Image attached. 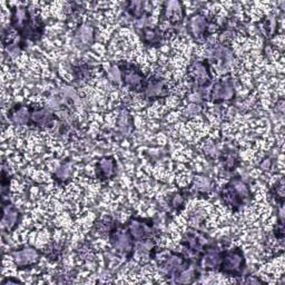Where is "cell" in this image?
<instances>
[{"mask_svg": "<svg viewBox=\"0 0 285 285\" xmlns=\"http://www.w3.org/2000/svg\"><path fill=\"white\" fill-rule=\"evenodd\" d=\"M245 269V257L242 250L236 248L225 250L221 252V261L219 265L220 272L228 276H241Z\"/></svg>", "mask_w": 285, "mask_h": 285, "instance_id": "cell-1", "label": "cell"}, {"mask_svg": "<svg viewBox=\"0 0 285 285\" xmlns=\"http://www.w3.org/2000/svg\"><path fill=\"white\" fill-rule=\"evenodd\" d=\"M109 241L115 250L120 251V252L129 253L130 251H133L135 248L134 239L128 232V229L117 227V225H115L112 231L109 232Z\"/></svg>", "mask_w": 285, "mask_h": 285, "instance_id": "cell-2", "label": "cell"}, {"mask_svg": "<svg viewBox=\"0 0 285 285\" xmlns=\"http://www.w3.org/2000/svg\"><path fill=\"white\" fill-rule=\"evenodd\" d=\"M126 228L128 229L129 234L134 241H143L146 239H152L154 235L155 228L150 220L136 219L133 218L126 224Z\"/></svg>", "mask_w": 285, "mask_h": 285, "instance_id": "cell-3", "label": "cell"}, {"mask_svg": "<svg viewBox=\"0 0 285 285\" xmlns=\"http://www.w3.org/2000/svg\"><path fill=\"white\" fill-rule=\"evenodd\" d=\"M118 67H120L122 70L123 83L135 92H143L146 80L144 78L142 71L135 65H133V63H125V65Z\"/></svg>", "mask_w": 285, "mask_h": 285, "instance_id": "cell-4", "label": "cell"}, {"mask_svg": "<svg viewBox=\"0 0 285 285\" xmlns=\"http://www.w3.org/2000/svg\"><path fill=\"white\" fill-rule=\"evenodd\" d=\"M189 76L199 88L207 87L212 82L211 68L207 62H194L189 67Z\"/></svg>", "mask_w": 285, "mask_h": 285, "instance_id": "cell-5", "label": "cell"}, {"mask_svg": "<svg viewBox=\"0 0 285 285\" xmlns=\"http://www.w3.org/2000/svg\"><path fill=\"white\" fill-rule=\"evenodd\" d=\"M161 17L173 26L181 25L185 18V8L180 1H165L161 9Z\"/></svg>", "mask_w": 285, "mask_h": 285, "instance_id": "cell-6", "label": "cell"}, {"mask_svg": "<svg viewBox=\"0 0 285 285\" xmlns=\"http://www.w3.org/2000/svg\"><path fill=\"white\" fill-rule=\"evenodd\" d=\"M143 93L146 98L150 99L163 98V97L167 96L168 94L167 83H166V80L163 78L153 76V77L146 80L145 86L143 88Z\"/></svg>", "mask_w": 285, "mask_h": 285, "instance_id": "cell-7", "label": "cell"}, {"mask_svg": "<svg viewBox=\"0 0 285 285\" xmlns=\"http://www.w3.org/2000/svg\"><path fill=\"white\" fill-rule=\"evenodd\" d=\"M11 256L19 267H28L36 264L40 253L32 246H23V248L12 251Z\"/></svg>", "mask_w": 285, "mask_h": 285, "instance_id": "cell-8", "label": "cell"}, {"mask_svg": "<svg viewBox=\"0 0 285 285\" xmlns=\"http://www.w3.org/2000/svg\"><path fill=\"white\" fill-rule=\"evenodd\" d=\"M211 96L213 101H215V103L232 99L235 96V87H234L232 79H222L216 82L213 85Z\"/></svg>", "mask_w": 285, "mask_h": 285, "instance_id": "cell-9", "label": "cell"}, {"mask_svg": "<svg viewBox=\"0 0 285 285\" xmlns=\"http://www.w3.org/2000/svg\"><path fill=\"white\" fill-rule=\"evenodd\" d=\"M211 23L206 16L203 14H195L189 19L187 23V28L190 35L194 38L205 37L210 29Z\"/></svg>", "mask_w": 285, "mask_h": 285, "instance_id": "cell-10", "label": "cell"}, {"mask_svg": "<svg viewBox=\"0 0 285 285\" xmlns=\"http://www.w3.org/2000/svg\"><path fill=\"white\" fill-rule=\"evenodd\" d=\"M32 108L28 105L18 104L11 107L8 112V117L18 126H31L32 125Z\"/></svg>", "mask_w": 285, "mask_h": 285, "instance_id": "cell-11", "label": "cell"}, {"mask_svg": "<svg viewBox=\"0 0 285 285\" xmlns=\"http://www.w3.org/2000/svg\"><path fill=\"white\" fill-rule=\"evenodd\" d=\"M3 215L1 220V226L3 231H14L20 221V213L18 208L15 207L11 204H3L2 205Z\"/></svg>", "mask_w": 285, "mask_h": 285, "instance_id": "cell-12", "label": "cell"}, {"mask_svg": "<svg viewBox=\"0 0 285 285\" xmlns=\"http://www.w3.org/2000/svg\"><path fill=\"white\" fill-rule=\"evenodd\" d=\"M54 124V115L48 108L32 107V125L47 128Z\"/></svg>", "mask_w": 285, "mask_h": 285, "instance_id": "cell-13", "label": "cell"}, {"mask_svg": "<svg viewBox=\"0 0 285 285\" xmlns=\"http://www.w3.org/2000/svg\"><path fill=\"white\" fill-rule=\"evenodd\" d=\"M96 172L97 176L100 180H108V178L113 177L116 172V161L113 157H103L97 163Z\"/></svg>", "mask_w": 285, "mask_h": 285, "instance_id": "cell-14", "label": "cell"}, {"mask_svg": "<svg viewBox=\"0 0 285 285\" xmlns=\"http://www.w3.org/2000/svg\"><path fill=\"white\" fill-rule=\"evenodd\" d=\"M75 40L77 44L83 46H91L95 40V31L89 24H84L79 26L75 32Z\"/></svg>", "mask_w": 285, "mask_h": 285, "instance_id": "cell-15", "label": "cell"}, {"mask_svg": "<svg viewBox=\"0 0 285 285\" xmlns=\"http://www.w3.org/2000/svg\"><path fill=\"white\" fill-rule=\"evenodd\" d=\"M204 265L207 270H219L221 261V252L216 249L207 250L204 255Z\"/></svg>", "mask_w": 285, "mask_h": 285, "instance_id": "cell-16", "label": "cell"}, {"mask_svg": "<svg viewBox=\"0 0 285 285\" xmlns=\"http://www.w3.org/2000/svg\"><path fill=\"white\" fill-rule=\"evenodd\" d=\"M142 37L144 39V42L150 46L159 45L161 42V39H163V36H161V32L158 31V29H154L151 27L143 28Z\"/></svg>", "mask_w": 285, "mask_h": 285, "instance_id": "cell-17", "label": "cell"}, {"mask_svg": "<svg viewBox=\"0 0 285 285\" xmlns=\"http://www.w3.org/2000/svg\"><path fill=\"white\" fill-rule=\"evenodd\" d=\"M231 185L232 189L235 190L237 195L243 199V201H248L251 197V190L249 185L246 184L245 182H243L240 178H233V180L228 183Z\"/></svg>", "mask_w": 285, "mask_h": 285, "instance_id": "cell-18", "label": "cell"}, {"mask_svg": "<svg viewBox=\"0 0 285 285\" xmlns=\"http://www.w3.org/2000/svg\"><path fill=\"white\" fill-rule=\"evenodd\" d=\"M213 185L214 183L206 176H198L195 177V180L193 182V190L196 192L197 194H207L210 190H212Z\"/></svg>", "mask_w": 285, "mask_h": 285, "instance_id": "cell-19", "label": "cell"}, {"mask_svg": "<svg viewBox=\"0 0 285 285\" xmlns=\"http://www.w3.org/2000/svg\"><path fill=\"white\" fill-rule=\"evenodd\" d=\"M212 54L216 59H219V61L222 62V63H224V65H228V63H231L233 62L232 52L224 45L216 46L215 48L213 49Z\"/></svg>", "mask_w": 285, "mask_h": 285, "instance_id": "cell-20", "label": "cell"}, {"mask_svg": "<svg viewBox=\"0 0 285 285\" xmlns=\"http://www.w3.org/2000/svg\"><path fill=\"white\" fill-rule=\"evenodd\" d=\"M146 5L147 2L145 1H130L127 3V10L130 14L131 17H135L136 19L139 20L143 18L146 14Z\"/></svg>", "mask_w": 285, "mask_h": 285, "instance_id": "cell-21", "label": "cell"}, {"mask_svg": "<svg viewBox=\"0 0 285 285\" xmlns=\"http://www.w3.org/2000/svg\"><path fill=\"white\" fill-rule=\"evenodd\" d=\"M70 174H71L70 166L68 164H63L57 169L56 173H55V177H56V180L63 182V181H66V180H68V178H69Z\"/></svg>", "mask_w": 285, "mask_h": 285, "instance_id": "cell-22", "label": "cell"}, {"mask_svg": "<svg viewBox=\"0 0 285 285\" xmlns=\"http://www.w3.org/2000/svg\"><path fill=\"white\" fill-rule=\"evenodd\" d=\"M222 161H224V166L226 168H233L234 166H236L237 161L239 160H237V155L235 154V153L229 151L228 153H226V154L224 155Z\"/></svg>", "mask_w": 285, "mask_h": 285, "instance_id": "cell-23", "label": "cell"}, {"mask_svg": "<svg viewBox=\"0 0 285 285\" xmlns=\"http://www.w3.org/2000/svg\"><path fill=\"white\" fill-rule=\"evenodd\" d=\"M184 203H185V197H184V195L181 193L174 194L171 198V206L176 211L183 208V206H184Z\"/></svg>", "mask_w": 285, "mask_h": 285, "instance_id": "cell-24", "label": "cell"}, {"mask_svg": "<svg viewBox=\"0 0 285 285\" xmlns=\"http://www.w3.org/2000/svg\"><path fill=\"white\" fill-rule=\"evenodd\" d=\"M120 128L127 133L130 128V121H129V114L126 110H123L120 115Z\"/></svg>", "mask_w": 285, "mask_h": 285, "instance_id": "cell-25", "label": "cell"}, {"mask_svg": "<svg viewBox=\"0 0 285 285\" xmlns=\"http://www.w3.org/2000/svg\"><path fill=\"white\" fill-rule=\"evenodd\" d=\"M109 79L116 84H121L123 82L122 70L118 66H114L109 70Z\"/></svg>", "mask_w": 285, "mask_h": 285, "instance_id": "cell-26", "label": "cell"}, {"mask_svg": "<svg viewBox=\"0 0 285 285\" xmlns=\"http://www.w3.org/2000/svg\"><path fill=\"white\" fill-rule=\"evenodd\" d=\"M206 218V213L202 210H196L190 214V223L193 225L201 224Z\"/></svg>", "mask_w": 285, "mask_h": 285, "instance_id": "cell-27", "label": "cell"}, {"mask_svg": "<svg viewBox=\"0 0 285 285\" xmlns=\"http://www.w3.org/2000/svg\"><path fill=\"white\" fill-rule=\"evenodd\" d=\"M204 153L210 157H216L220 154V150L215 143H207L204 147Z\"/></svg>", "mask_w": 285, "mask_h": 285, "instance_id": "cell-28", "label": "cell"}, {"mask_svg": "<svg viewBox=\"0 0 285 285\" xmlns=\"http://www.w3.org/2000/svg\"><path fill=\"white\" fill-rule=\"evenodd\" d=\"M5 50L6 53L9 55L10 57H17L21 52V48L19 45H16V44H9L5 47Z\"/></svg>", "mask_w": 285, "mask_h": 285, "instance_id": "cell-29", "label": "cell"}, {"mask_svg": "<svg viewBox=\"0 0 285 285\" xmlns=\"http://www.w3.org/2000/svg\"><path fill=\"white\" fill-rule=\"evenodd\" d=\"M199 112H201V107H199L197 104L190 106V107L186 109V114L189 115V116H195V115L198 114Z\"/></svg>", "mask_w": 285, "mask_h": 285, "instance_id": "cell-30", "label": "cell"}, {"mask_svg": "<svg viewBox=\"0 0 285 285\" xmlns=\"http://www.w3.org/2000/svg\"><path fill=\"white\" fill-rule=\"evenodd\" d=\"M271 165H272L271 159L270 158H265V159H263L262 164L259 165V167H261L263 171H269V169L271 168Z\"/></svg>", "mask_w": 285, "mask_h": 285, "instance_id": "cell-31", "label": "cell"}]
</instances>
